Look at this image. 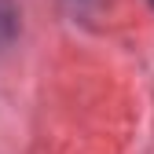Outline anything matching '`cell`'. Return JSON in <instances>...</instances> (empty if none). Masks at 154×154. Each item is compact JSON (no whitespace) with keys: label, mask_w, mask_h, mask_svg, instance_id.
I'll list each match as a JSON object with an SVG mask.
<instances>
[{"label":"cell","mask_w":154,"mask_h":154,"mask_svg":"<svg viewBox=\"0 0 154 154\" xmlns=\"http://www.w3.org/2000/svg\"><path fill=\"white\" fill-rule=\"evenodd\" d=\"M150 4H154V0H150Z\"/></svg>","instance_id":"6da1fadb"}]
</instances>
